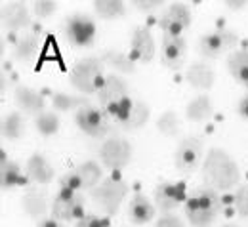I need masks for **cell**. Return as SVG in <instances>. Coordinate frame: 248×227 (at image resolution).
<instances>
[{
    "mask_svg": "<svg viewBox=\"0 0 248 227\" xmlns=\"http://www.w3.org/2000/svg\"><path fill=\"white\" fill-rule=\"evenodd\" d=\"M187 189L184 182H162L153 191V202L162 214H172L180 204H186Z\"/></svg>",
    "mask_w": 248,
    "mask_h": 227,
    "instance_id": "obj_13",
    "label": "cell"
},
{
    "mask_svg": "<svg viewBox=\"0 0 248 227\" xmlns=\"http://www.w3.org/2000/svg\"><path fill=\"white\" fill-rule=\"evenodd\" d=\"M97 155H99V161H101V164L105 168H109V170H123V168H126L132 162L134 147H132V143L126 137L111 136V137H107L101 143Z\"/></svg>",
    "mask_w": 248,
    "mask_h": 227,
    "instance_id": "obj_8",
    "label": "cell"
},
{
    "mask_svg": "<svg viewBox=\"0 0 248 227\" xmlns=\"http://www.w3.org/2000/svg\"><path fill=\"white\" fill-rule=\"evenodd\" d=\"M23 183V172L19 164L14 161H8L6 153L0 151V187L2 191H10Z\"/></svg>",
    "mask_w": 248,
    "mask_h": 227,
    "instance_id": "obj_24",
    "label": "cell"
},
{
    "mask_svg": "<svg viewBox=\"0 0 248 227\" xmlns=\"http://www.w3.org/2000/svg\"><path fill=\"white\" fill-rule=\"evenodd\" d=\"M212 115H214V105L206 94L193 97L186 105V119L191 122H206Z\"/></svg>",
    "mask_w": 248,
    "mask_h": 227,
    "instance_id": "obj_25",
    "label": "cell"
},
{
    "mask_svg": "<svg viewBox=\"0 0 248 227\" xmlns=\"http://www.w3.org/2000/svg\"><path fill=\"white\" fill-rule=\"evenodd\" d=\"M95 21L88 14H73L65 19L63 34L75 48H90L95 40Z\"/></svg>",
    "mask_w": 248,
    "mask_h": 227,
    "instance_id": "obj_7",
    "label": "cell"
},
{
    "mask_svg": "<svg viewBox=\"0 0 248 227\" xmlns=\"http://www.w3.org/2000/svg\"><path fill=\"white\" fill-rule=\"evenodd\" d=\"M134 6H136V10L149 14V12L160 10L164 4H162V0H136V2H134Z\"/></svg>",
    "mask_w": 248,
    "mask_h": 227,
    "instance_id": "obj_39",
    "label": "cell"
},
{
    "mask_svg": "<svg viewBox=\"0 0 248 227\" xmlns=\"http://www.w3.org/2000/svg\"><path fill=\"white\" fill-rule=\"evenodd\" d=\"M128 220L134 224V226H145L149 224L151 220H155L156 214V206L155 202H151L143 193H134L130 202H128Z\"/></svg>",
    "mask_w": 248,
    "mask_h": 227,
    "instance_id": "obj_19",
    "label": "cell"
},
{
    "mask_svg": "<svg viewBox=\"0 0 248 227\" xmlns=\"http://www.w3.org/2000/svg\"><path fill=\"white\" fill-rule=\"evenodd\" d=\"M225 6H227L229 10H243L245 6H248V2L247 0H237V2H235V0H227Z\"/></svg>",
    "mask_w": 248,
    "mask_h": 227,
    "instance_id": "obj_42",
    "label": "cell"
},
{
    "mask_svg": "<svg viewBox=\"0 0 248 227\" xmlns=\"http://www.w3.org/2000/svg\"><path fill=\"white\" fill-rule=\"evenodd\" d=\"M25 174L36 185H48L54 182L56 178V168L50 164V161L40 155V153H32L29 161L25 164Z\"/></svg>",
    "mask_w": 248,
    "mask_h": 227,
    "instance_id": "obj_20",
    "label": "cell"
},
{
    "mask_svg": "<svg viewBox=\"0 0 248 227\" xmlns=\"http://www.w3.org/2000/svg\"><path fill=\"white\" fill-rule=\"evenodd\" d=\"M235 210L241 218H248V183H243L235 193Z\"/></svg>",
    "mask_w": 248,
    "mask_h": 227,
    "instance_id": "obj_36",
    "label": "cell"
},
{
    "mask_svg": "<svg viewBox=\"0 0 248 227\" xmlns=\"http://www.w3.org/2000/svg\"><path fill=\"white\" fill-rule=\"evenodd\" d=\"M38 48H40V36L38 32L34 31H25L21 32L17 38H16V44H14V60L19 61V63H31L32 60L36 58L38 54Z\"/></svg>",
    "mask_w": 248,
    "mask_h": 227,
    "instance_id": "obj_22",
    "label": "cell"
},
{
    "mask_svg": "<svg viewBox=\"0 0 248 227\" xmlns=\"http://www.w3.org/2000/svg\"><path fill=\"white\" fill-rule=\"evenodd\" d=\"M101 61L105 67L113 69L115 73H123V75H134L136 73V61L121 50H105L101 54Z\"/></svg>",
    "mask_w": 248,
    "mask_h": 227,
    "instance_id": "obj_27",
    "label": "cell"
},
{
    "mask_svg": "<svg viewBox=\"0 0 248 227\" xmlns=\"http://www.w3.org/2000/svg\"><path fill=\"white\" fill-rule=\"evenodd\" d=\"M75 227H105V220H101L99 216H95V214H84L77 224Z\"/></svg>",
    "mask_w": 248,
    "mask_h": 227,
    "instance_id": "obj_37",
    "label": "cell"
},
{
    "mask_svg": "<svg viewBox=\"0 0 248 227\" xmlns=\"http://www.w3.org/2000/svg\"><path fill=\"white\" fill-rule=\"evenodd\" d=\"M202 180L208 187L219 191H229L241 182V170L237 161L223 149H208L202 161Z\"/></svg>",
    "mask_w": 248,
    "mask_h": 227,
    "instance_id": "obj_1",
    "label": "cell"
},
{
    "mask_svg": "<svg viewBox=\"0 0 248 227\" xmlns=\"http://www.w3.org/2000/svg\"><path fill=\"white\" fill-rule=\"evenodd\" d=\"M25 119L21 113L17 111H12L8 115H4L2 119V124H0V132H2V137L4 139H10V141H17L25 136Z\"/></svg>",
    "mask_w": 248,
    "mask_h": 227,
    "instance_id": "obj_28",
    "label": "cell"
},
{
    "mask_svg": "<svg viewBox=\"0 0 248 227\" xmlns=\"http://www.w3.org/2000/svg\"><path fill=\"white\" fill-rule=\"evenodd\" d=\"M151 119V107L145 101H136L134 109L130 113V117L124 121L123 124H119V128L124 132H136V130L143 128Z\"/></svg>",
    "mask_w": 248,
    "mask_h": 227,
    "instance_id": "obj_29",
    "label": "cell"
},
{
    "mask_svg": "<svg viewBox=\"0 0 248 227\" xmlns=\"http://www.w3.org/2000/svg\"><path fill=\"white\" fill-rule=\"evenodd\" d=\"M52 206V202H48V195L46 191H42V189H27L23 197H21V208H23V212L32 218V220H42V218H46L44 214L48 212V208Z\"/></svg>",
    "mask_w": 248,
    "mask_h": 227,
    "instance_id": "obj_21",
    "label": "cell"
},
{
    "mask_svg": "<svg viewBox=\"0 0 248 227\" xmlns=\"http://www.w3.org/2000/svg\"><path fill=\"white\" fill-rule=\"evenodd\" d=\"M134 99L128 96L121 99V101H115V103H111L107 109H103L107 115H109V119L111 121H115L117 124H123L124 121L130 117V113H132V109H134Z\"/></svg>",
    "mask_w": 248,
    "mask_h": 227,
    "instance_id": "obj_33",
    "label": "cell"
},
{
    "mask_svg": "<svg viewBox=\"0 0 248 227\" xmlns=\"http://www.w3.org/2000/svg\"><path fill=\"white\" fill-rule=\"evenodd\" d=\"M58 10V4L52 0H36L31 4V12L38 19H48L50 15H54Z\"/></svg>",
    "mask_w": 248,
    "mask_h": 227,
    "instance_id": "obj_35",
    "label": "cell"
},
{
    "mask_svg": "<svg viewBox=\"0 0 248 227\" xmlns=\"http://www.w3.org/2000/svg\"><path fill=\"white\" fill-rule=\"evenodd\" d=\"M36 227H67V226H65V222H60L56 218H42V220H38Z\"/></svg>",
    "mask_w": 248,
    "mask_h": 227,
    "instance_id": "obj_41",
    "label": "cell"
},
{
    "mask_svg": "<svg viewBox=\"0 0 248 227\" xmlns=\"http://www.w3.org/2000/svg\"><path fill=\"white\" fill-rule=\"evenodd\" d=\"M156 54V44L151 31L143 25H138L130 36V58L136 63H151Z\"/></svg>",
    "mask_w": 248,
    "mask_h": 227,
    "instance_id": "obj_14",
    "label": "cell"
},
{
    "mask_svg": "<svg viewBox=\"0 0 248 227\" xmlns=\"http://www.w3.org/2000/svg\"><path fill=\"white\" fill-rule=\"evenodd\" d=\"M130 191L128 183L121 178H105L95 189L90 191V198L99 212L105 216H115Z\"/></svg>",
    "mask_w": 248,
    "mask_h": 227,
    "instance_id": "obj_4",
    "label": "cell"
},
{
    "mask_svg": "<svg viewBox=\"0 0 248 227\" xmlns=\"http://www.w3.org/2000/svg\"><path fill=\"white\" fill-rule=\"evenodd\" d=\"M239 44V34L231 29L219 27L201 36L199 40V54L206 60H217L225 52H235Z\"/></svg>",
    "mask_w": 248,
    "mask_h": 227,
    "instance_id": "obj_6",
    "label": "cell"
},
{
    "mask_svg": "<svg viewBox=\"0 0 248 227\" xmlns=\"http://www.w3.org/2000/svg\"><path fill=\"white\" fill-rule=\"evenodd\" d=\"M223 200L216 189L202 185L187 197L184 210L186 218L193 227H210L221 212Z\"/></svg>",
    "mask_w": 248,
    "mask_h": 227,
    "instance_id": "obj_2",
    "label": "cell"
},
{
    "mask_svg": "<svg viewBox=\"0 0 248 227\" xmlns=\"http://www.w3.org/2000/svg\"><path fill=\"white\" fill-rule=\"evenodd\" d=\"M52 218L60 222H78L84 216V195L71 189H60L52 198Z\"/></svg>",
    "mask_w": 248,
    "mask_h": 227,
    "instance_id": "obj_10",
    "label": "cell"
},
{
    "mask_svg": "<svg viewBox=\"0 0 248 227\" xmlns=\"http://www.w3.org/2000/svg\"><path fill=\"white\" fill-rule=\"evenodd\" d=\"M93 12L99 15V19H119L126 14V4L123 0H93Z\"/></svg>",
    "mask_w": 248,
    "mask_h": 227,
    "instance_id": "obj_31",
    "label": "cell"
},
{
    "mask_svg": "<svg viewBox=\"0 0 248 227\" xmlns=\"http://www.w3.org/2000/svg\"><path fill=\"white\" fill-rule=\"evenodd\" d=\"M8 84H10V82H8V78H6V75L2 73V88H0V92H2V96L6 94V88H8Z\"/></svg>",
    "mask_w": 248,
    "mask_h": 227,
    "instance_id": "obj_43",
    "label": "cell"
},
{
    "mask_svg": "<svg viewBox=\"0 0 248 227\" xmlns=\"http://www.w3.org/2000/svg\"><path fill=\"white\" fill-rule=\"evenodd\" d=\"M0 21L6 31H21L31 25V12L23 2H8L2 4Z\"/></svg>",
    "mask_w": 248,
    "mask_h": 227,
    "instance_id": "obj_17",
    "label": "cell"
},
{
    "mask_svg": "<svg viewBox=\"0 0 248 227\" xmlns=\"http://www.w3.org/2000/svg\"><path fill=\"white\" fill-rule=\"evenodd\" d=\"M60 126H62V121H60L58 113H54V111H44L38 117H34V128L44 137L56 136L60 132Z\"/></svg>",
    "mask_w": 248,
    "mask_h": 227,
    "instance_id": "obj_32",
    "label": "cell"
},
{
    "mask_svg": "<svg viewBox=\"0 0 248 227\" xmlns=\"http://www.w3.org/2000/svg\"><path fill=\"white\" fill-rule=\"evenodd\" d=\"M227 71L237 84L248 88V50L241 48L231 52L227 58Z\"/></svg>",
    "mask_w": 248,
    "mask_h": 227,
    "instance_id": "obj_26",
    "label": "cell"
},
{
    "mask_svg": "<svg viewBox=\"0 0 248 227\" xmlns=\"http://www.w3.org/2000/svg\"><path fill=\"white\" fill-rule=\"evenodd\" d=\"M101 182H103V166L95 161H86L63 174L60 178V189L82 193L95 189Z\"/></svg>",
    "mask_w": 248,
    "mask_h": 227,
    "instance_id": "obj_5",
    "label": "cell"
},
{
    "mask_svg": "<svg viewBox=\"0 0 248 227\" xmlns=\"http://www.w3.org/2000/svg\"><path fill=\"white\" fill-rule=\"evenodd\" d=\"M155 227H186L176 214H162L155 222Z\"/></svg>",
    "mask_w": 248,
    "mask_h": 227,
    "instance_id": "obj_38",
    "label": "cell"
},
{
    "mask_svg": "<svg viewBox=\"0 0 248 227\" xmlns=\"http://www.w3.org/2000/svg\"><path fill=\"white\" fill-rule=\"evenodd\" d=\"M237 115L241 119L248 121V94H245V96L239 99V103H237Z\"/></svg>",
    "mask_w": 248,
    "mask_h": 227,
    "instance_id": "obj_40",
    "label": "cell"
},
{
    "mask_svg": "<svg viewBox=\"0 0 248 227\" xmlns=\"http://www.w3.org/2000/svg\"><path fill=\"white\" fill-rule=\"evenodd\" d=\"M103 69L105 65L101 61V58H95V56L80 58L69 73V82L82 96H95L107 76Z\"/></svg>",
    "mask_w": 248,
    "mask_h": 227,
    "instance_id": "obj_3",
    "label": "cell"
},
{
    "mask_svg": "<svg viewBox=\"0 0 248 227\" xmlns=\"http://www.w3.org/2000/svg\"><path fill=\"white\" fill-rule=\"evenodd\" d=\"M75 124L78 130L93 139H101L111 132V119L109 115L95 105H86L75 113Z\"/></svg>",
    "mask_w": 248,
    "mask_h": 227,
    "instance_id": "obj_9",
    "label": "cell"
},
{
    "mask_svg": "<svg viewBox=\"0 0 248 227\" xmlns=\"http://www.w3.org/2000/svg\"><path fill=\"white\" fill-rule=\"evenodd\" d=\"M14 101L17 105V109L25 115H31V117H38L40 113L46 111V99L40 92L32 90L29 86H17L14 90Z\"/></svg>",
    "mask_w": 248,
    "mask_h": 227,
    "instance_id": "obj_18",
    "label": "cell"
},
{
    "mask_svg": "<svg viewBox=\"0 0 248 227\" xmlns=\"http://www.w3.org/2000/svg\"><path fill=\"white\" fill-rule=\"evenodd\" d=\"M204 153V145H202V139L199 136H187L184 137L176 151H174V166L178 172L182 174H193L199 164L204 161L202 157Z\"/></svg>",
    "mask_w": 248,
    "mask_h": 227,
    "instance_id": "obj_11",
    "label": "cell"
},
{
    "mask_svg": "<svg viewBox=\"0 0 248 227\" xmlns=\"http://www.w3.org/2000/svg\"><path fill=\"white\" fill-rule=\"evenodd\" d=\"M186 78L189 86H193L197 90H210L216 82V73L210 65L202 63V61H195L187 67Z\"/></svg>",
    "mask_w": 248,
    "mask_h": 227,
    "instance_id": "obj_23",
    "label": "cell"
},
{
    "mask_svg": "<svg viewBox=\"0 0 248 227\" xmlns=\"http://www.w3.org/2000/svg\"><path fill=\"white\" fill-rule=\"evenodd\" d=\"M221 227H237L235 224H225V226H221Z\"/></svg>",
    "mask_w": 248,
    "mask_h": 227,
    "instance_id": "obj_44",
    "label": "cell"
},
{
    "mask_svg": "<svg viewBox=\"0 0 248 227\" xmlns=\"http://www.w3.org/2000/svg\"><path fill=\"white\" fill-rule=\"evenodd\" d=\"M128 96H130L128 82L124 80L123 76H119L117 73H111V75L105 76V82L99 88V92L95 94V99H97V103H99L101 109H107L111 103L121 101V99H124V97Z\"/></svg>",
    "mask_w": 248,
    "mask_h": 227,
    "instance_id": "obj_16",
    "label": "cell"
},
{
    "mask_svg": "<svg viewBox=\"0 0 248 227\" xmlns=\"http://www.w3.org/2000/svg\"><path fill=\"white\" fill-rule=\"evenodd\" d=\"M182 128V124H180V117L174 113V111H164L158 119H156V130L162 134V136H166V137H174V136H178V132Z\"/></svg>",
    "mask_w": 248,
    "mask_h": 227,
    "instance_id": "obj_34",
    "label": "cell"
},
{
    "mask_svg": "<svg viewBox=\"0 0 248 227\" xmlns=\"http://www.w3.org/2000/svg\"><path fill=\"white\" fill-rule=\"evenodd\" d=\"M86 105H92L90 99L84 96H73L67 92H54L52 94V107L58 113H69V111H78Z\"/></svg>",
    "mask_w": 248,
    "mask_h": 227,
    "instance_id": "obj_30",
    "label": "cell"
},
{
    "mask_svg": "<svg viewBox=\"0 0 248 227\" xmlns=\"http://www.w3.org/2000/svg\"><path fill=\"white\" fill-rule=\"evenodd\" d=\"M193 23L191 8L186 2H172L162 12L158 19V27L166 36H182Z\"/></svg>",
    "mask_w": 248,
    "mask_h": 227,
    "instance_id": "obj_12",
    "label": "cell"
},
{
    "mask_svg": "<svg viewBox=\"0 0 248 227\" xmlns=\"http://www.w3.org/2000/svg\"><path fill=\"white\" fill-rule=\"evenodd\" d=\"M187 58V40L184 36H162L160 63L170 71H180Z\"/></svg>",
    "mask_w": 248,
    "mask_h": 227,
    "instance_id": "obj_15",
    "label": "cell"
}]
</instances>
